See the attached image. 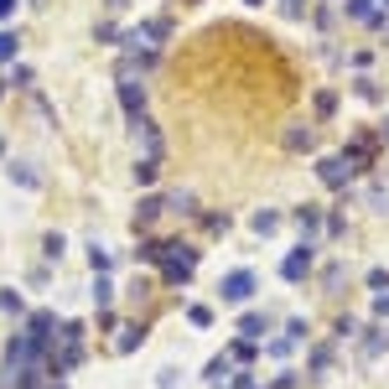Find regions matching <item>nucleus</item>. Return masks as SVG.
<instances>
[{
	"mask_svg": "<svg viewBox=\"0 0 389 389\" xmlns=\"http://www.w3.org/2000/svg\"><path fill=\"white\" fill-rule=\"evenodd\" d=\"M197 260H203V249L182 244V239H166V249H161V280L166 286H187L197 275Z\"/></svg>",
	"mask_w": 389,
	"mask_h": 389,
	"instance_id": "nucleus-1",
	"label": "nucleus"
},
{
	"mask_svg": "<svg viewBox=\"0 0 389 389\" xmlns=\"http://www.w3.org/2000/svg\"><path fill=\"white\" fill-rule=\"evenodd\" d=\"M379 145H384L379 130H353V140L343 145V161L353 166V177H358V171H369L374 161H379Z\"/></svg>",
	"mask_w": 389,
	"mask_h": 389,
	"instance_id": "nucleus-2",
	"label": "nucleus"
},
{
	"mask_svg": "<svg viewBox=\"0 0 389 389\" xmlns=\"http://www.w3.org/2000/svg\"><path fill=\"white\" fill-rule=\"evenodd\" d=\"M260 291V280H254V270H229L218 280V296L229 301V306H249V296Z\"/></svg>",
	"mask_w": 389,
	"mask_h": 389,
	"instance_id": "nucleus-3",
	"label": "nucleus"
},
{
	"mask_svg": "<svg viewBox=\"0 0 389 389\" xmlns=\"http://www.w3.org/2000/svg\"><path fill=\"white\" fill-rule=\"evenodd\" d=\"M312 249H317V244H306V239H301V244L291 249L286 260H280V280H291V286H301V280L312 275Z\"/></svg>",
	"mask_w": 389,
	"mask_h": 389,
	"instance_id": "nucleus-4",
	"label": "nucleus"
},
{
	"mask_svg": "<svg viewBox=\"0 0 389 389\" xmlns=\"http://www.w3.org/2000/svg\"><path fill=\"white\" fill-rule=\"evenodd\" d=\"M171 32H177V21H171V16H166V11H161V16H145V21L136 26V37H140V42H145V47H161V42H166V37H171Z\"/></svg>",
	"mask_w": 389,
	"mask_h": 389,
	"instance_id": "nucleus-5",
	"label": "nucleus"
},
{
	"mask_svg": "<svg viewBox=\"0 0 389 389\" xmlns=\"http://www.w3.org/2000/svg\"><path fill=\"white\" fill-rule=\"evenodd\" d=\"M317 177L327 182V187H338V192H343V187L353 182V166H348L343 156H322V161H317Z\"/></svg>",
	"mask_w": 389,
	"mask_h": 389,
	"instance_id": "nucleus-6",
	"label": "nucleus"
},
{
	"mask_svg": "<svg viewBox=\"0 0 389 389\" xmlns=\"http://www.w3.org/2000/svg\"><path fill=\"white\" fill-rule=\"evenodd\" d=\"M280 145H286L291 156H312V151H317V130H312V125H286Z\"/></svg>",
	"mask_w": 389,
	"mask_h": 389,
	"instance_id": "nucleus-7",
	"label": "nucleus"
},
{
	"mask_svg": "<svg viewBox=\"0 0 389 389\" xmlns=\"http://www.w3.org/2000/svg\"><path fill=\"white\" fill-rule=\"evenodd\" d=\"M130 125H136V145H140L151 161H161V125H156V119H145V114L130 119Z\"/></svg>",
	"mask_w": 389,
	"mask_h": 389,
	"instance_id": "nucleus-8",
	"label": "nucleus"
},
{
	"mask_svg": "<svg viewBox=\"0 0 389 389\" xmlns=\"http://www.w3.org/2000/svg\"><path fill=\"white\" fill-rule=\"evenodd\" d=\"M119 110H125V119L145 114V88L136 84V78H119Z\"/></svg>",
	"mask_w": 389,
	"mask_h": 389,
	"instance_id": "nucleus-9",
	"label": "nucleus"
},
{
	"mask_svg": "<svg viewBox=\"0 0 389 389\" xmlns=\"http://www.w3.org/2000/svg\"><path fill=\"white\" fill-rule=\"evenodd\" d=\"M291 223H296V229H301V239L312 244V239H317V229H322V208H317V203H306V208H296V213H291Z\"/></svg>",
	"mask_w": 389,
	"mask_h": 389,
	"instance_id": "nucleus-10",
	"label": "nucleus"
},
{
	"mask_svg": "<svg viewBox=\"0 0 389 389\" xmlns=\"http://www.w3.org/2000/svg\"><path fill=\"white\" fill-rule=\"evenodd\" d=\"M52 327H58V317H52V312H32V317H26V338H37V343H52Z\"/></svg>",
	"mask_w": 389,
	"mask_h": 389,
	"instance_id": "nucleus-11",
	"label": "nucleus"
},
{
	"mask_svg": "<svg viewBox=\"0 0 389 389\" xmlns=\"http://www.w3.org/2000/svg\"><path fill=\"white\" fill-rule=\"evenodd\" d=\"M161 203H166V213H177V218H197V197L187 192V187H177V192H166Z\"/></svg>",
	"mask_w": 389,
	"mask_h": 389,
	"instance_id": "nucleus-12",
	"label": "nucleus"
},
{
	"mask_svg": "<svg viewBox=\"0 0 389 389\" xmlns=\"http://www.w3.org/2000/svg\"><path fill=\"white\" fill-rule=\"evenodd\" d=\"M140 343H145V327H140V322H125V327H119V338H114V353H136Z\"/></svg>",
	"mask_w": 389,
	"mask_h": 389,
	"instance_id": "nucleus-13",
	"label": "nucleus"
},
{
	"mask_svg": "<svg viewBox=\"0 0 389 389\" xmlns=\"http://www.w3.org/2000/svg\"><path fill=\"white\" fill-rule=\"evenodd\" d=\"M161 213H166V203H161V197H140V208H136V234H140V229H151Z\"/></svg>",
	"mask_w": 389,
	"mask_h": 389,
	"instance_id": "nucleus-14",
	"label": "nucleus"
},
{
	"mask_svg": "<svg viewBox=\"0 0 389 389\" xmlns=\"http://www.w3.org/2000/svg\"><path fill=\"white\" fill-rule=\"evenodd\" d=\"M280 223H286V218H280V213H275V208H260V213H254V218H249V229H254V234H260V239H270V234L280 229Z\"/></svg>",
	"mask_w": 389,
	"mask_h": 389,
	"instance_id": "nucleus-15",
	"label": "nucleus"
},
{
	"mask_svg": "<svg viewBox=\"0 0 389 389\" xmlns=\"http://www.w3.org/2000/svg\"><path fill=\"white\" fill-rule=\"evenodd\" d=\"M161 249H166V239H151V234H145L140 244H136V265H161Z\"/></svg>",
	"mask_w": 389,
	"mask_h": 389,
	"instance_id": "nucleus-16",
	"label": "nucleus"
},
{
	"mask_svg": "<svg viewBox=\"0 0 389 389\" xmlns=\"http://www.w3.org/2000/svg\"><path fill=\"white\" fill-rule=\"evenodd\" d=\"M239 332H244V338H265V332H270V317L265 312H244L239 317Z\"/></svg>",
	"mask_w": 389,
	"mask_h": 389,
	"instance_id": "nucleus-17",
	"label": "nucleus"
},
{
	"mask_svg": "<svg viewBox=\"0 0 389 389\" xmlns=\"http://www.w3.org/2000/svg\"><path fill=\"white\" fill-rule=\"evenodd\" d=\"M312 114H317V119H332V114H338V93H332V88H317V93H312Z\"/></svg>",
	"mask_w": 389,
	"mask_h": 389,
	"instance_id": "nucleus-18",
	"label": "nucleus"
},
{
	"mask_svg": "<svg viewBox=\"0 0 389 389\" xmlns=\"http://www.w3.org/2000/svg\"><path fill=\"white\" fill-rule=\"evenodd\" d=\"M93 306H99V312L114 306V280L110 275H93Z\"/></svg>",
	"mask_w": 389,
	"mask_h": 389,
	"instance_id": "nucleus-19",
	"label": "nucleus"
},
{
	"mask_svg": "<svg viewBox=\"0 0 389 389\" xmlns=\"http://www.w3.org/2000/svg\"><path fill=\"white\" fill-rule=\"evenodd\" d=\"M343 16L348 21H374V16H379V6H374V0H343Z\"/></svg>",
	"mask_w": 389,
	"mask_h": 389,
	"instance_id": "nucleus-20",
	"label": "nucleus"
},
{
	"mask_svg": "<svg viewBox=\"0 0 389 389\" xmlns=\"http://www.w3.org/2000/svg\"><path fill=\"white\" fill-rule=\"evenodd\" d=\"M110 265H114L110 249H104V244H88V270H93V275H110Z\"/></svg>",
	"mask_w": 389,
	"mask_h": 389,
	"instance_id": "nucleus-21",
	"label": "nucleus"
},
{
	"mask_svg": "<svg viewBox=\"0 0 389 389\" xmlns=\"http://www.w3.org/2000/svg\"><path fill=\"white\" fill-rule=\"evenodd\" d=\"M223 374H234V358H229V353H218V358H208V369H203V379H208V384H218V379H223Z\"/></svg>",
	"mask_w": 389,
	"mask_h": 389,
	"instance_id": "nucleus-22",
	"label": "nucleus"
},
{
	"mask_svg": "<svg viewBox=\"0 0 389 389\" xmlns=\"http://www.w3.org/2000/svg\"><path fill=\"white\" fill-rule=\"evenodd\" d=\"M156 177H161V161H151V156H140V161H136V187H151Z\"/></svg>",
	"mask_w": 389,
	"mask_h": 389,
	"instance_id": "nucleus-23",
	"label": "nucleus"
},
{
	"mask_svg": "<svg viewBox=\"0 0 389 389\" xmlns=\"http://www.w3.org/2000/svg\"><path fill=\"white\" fill-rule=\"evenodd\" d=\"M384 348H389V332H384V327H369V338H364V358H379Z\"/></svg>",
	"mask_w": 389,
	"mask_h": 389,
	"instance_id": "nucleus-24",
	"label": "nucleus"
},
{
	"mask_svg": "<svg viewBox=\"0 0 389 389\" xmlns=\"http://www.w3.org/2000/svg\"><path fill=\"white\" fill-rule=\"evenodd\" d=\"M11 182H21V187H32V192H37V187H42V171H32L26 161H16V166H11Z\"/></svg>",
	"mask_w": 389,
	"mask_h": 389,
	"instance_id": "nucleus-25",
	"label": "nucleus"
},
{
	"mask_svg": "<svg viewBox=\"0 0 389 389\" xmlns=\"http://www.w3.org/2000/svg\"><path fill=\"white\" fill-rule=\"evenodd\" d=\"M119 37H125V32H119L114 21H99V26H93V42H104V47H119Z\"/></svg>",
	"mask_w": 389,
	"mask_h": 389,
	"instance_id": "nucleus-26",
	"label": "nucleus"
},
{
	"mask_svg": "<svg viewBox=\"0 0 389 389\" xmlns=\"http://www.w3.org/2000/svg\"><path fill=\"white\" fill-rule=\"evenodd\" d=\"M0 312H6V317H21V312H26L21 291H6V286H0Z\"/></svg>",
	"mask_w": 389,
	"mask_h": 389,
	"instance_id": "nucleus-27",
	"label": "nucleus"
},
{
	"mask_svg": "<svg viewBox=\"0 0 389 389\" xmlns=\"http://www.w3.org/2000/svg\"><path fill=\"white\" fill-rule=\"evenodd\" d=\"M332 358H338V353H332V343H317V348H312V369H317V374H327Z\"/></svg>",
	"mask_w": 389,
	"mask_h": 389,
	"instance_id": "nucleus-28",
	"label": "nucleus"
},
{
	"mask_svg": "<svg viewBox=\"0 0 389 389\" xmlns=\"http://www.w3.org/2000/svg\"><path fill=\"white\" fill-rule=\"evenodd\" d=\"M229 358H234V364H254V338H239V343H229Z\"/></svg>",
	"mask_w": 389,
	"mask_h": 389,
	"instance_id": "nucleus-29",
	"label": "nucleus"
},
{
	"mask_svg": "<svg viewBox=\"0 0 389 389\" xmlns=\"http://www.w3.org/2000/svg\"><path fill=\"white\" fill-rule=\"evenodd\" d=\"M306 11H312V0H280V16L286 21H306Z\"/></svg>",
	"mask_w": 389,
	"mask_h": 389,
	"instance_id": "nucleus-30",
	"label": "nucleus"
},
{
	"mask_svg": "<svg viewBox=\"0 0 389 389\" xmlns=\"http://www.w3.org/2000/svg\"><path fill=\"white\" fill-rule=\"evenodd\" d=\"M353 93H358V99H369V104H374V99H379V84H374L369 73H358V78H353Z\"/></svg>",
	"mask_w": 389,
	"mask_h": 389,
	"instance_id": "nucleus-31",
	"label": "nucleus"
},
{
	"mask_svg": "<svg viewBox=\"0 0 389 389\" xmlns=\"http://www.w3.org/2000/svg\"><path fill=\"white\" fill-rule=\"evenodd\" d=\"M16 47H21L16 32H0V62H16Z\"/></svg>",
	"mask_w": 389,
	"mask_h": 389,
	"instance_id": "nucleus-32",
	"label": "nucleus"
},
{
	"mask_svg": "<svg viewBox=\"0 0 389 389\" xmlns=\"http://www.w3.org/2000/svg\"><path fill=\"white\" fill-rule=\"evenodd\" d=\"M62 249H68V239H62V234H47V239H42V254H47V260H62Z\"/></svg>",
	"mask_w": 389,
	"mask_h": 389,
	"instance_id": "nucleus-33",
	"label": "nucleus"
},
{
	"mask_svg": "<svg viewBox=\"0 0 389 389\" xmlns=\"http://www.w3.org/2000/svg\"><path fill=\"white\" fill-rule=\"evenodd\" d=\"M203 229L208 234H229V213H203Z\"/></svg>",
	"mask_w": 389,
	"mask_h": 389,
	"instance_id": "nucleus-34",
	"label": "nucleus"
},
{
	"mask_svg": "<svg viewBox=\"0 0 389 389\" xmlns=\"http://www.w3.org/2000/svg\"><path fill=\"white\" fill-rule=\"evenodd\" d=\"M343 275H348V265H327V270H322V286L338 291V286H343Z\"/></svg>",
	"mask_w": 389,
	"mask_h": 389,
	"instance_id": "nucleus-35",
	"label": "nucleus"
},
{
	"mask_svg": "<svg viewBox=\"0 0 389 389\" xmlns=\"http://www.w3.org/2000/svg\"><path fill=\"white\" fill-rule=\"evenodd\" d=\"M187 322L192 327H213V306H187Z\"/></svg>",
	"mask_w": 389,
	"mask_h": 389,
	"instance_id": "nucleus-36",
	"label": "nucleus"
},
{
	"mask_svg": "<svg viewBox=\"0 0 389 389\" xmlns=\"http://www.w3.org/2000/svg\"><path fill=\"white\" fill-rule=\"evenodd\" d=\"M306 332H312V327H306V317H291V322H286V338H291V343H306Z\"/></svg>",
	"mask_w": 389,
	"mask_h": 389,
	"instance_id": "nucleus-37",
	"label": "nucleus"
},
{
	"mask_svg": "<svg viewBox=\"0 0 389 389\" xmlns=\"http://www.w3.org/2000/svg\"><path fill=\"white\" fill-rule=\"evenodd\" d=\"M338 343H348V338H358V322L353 317H338V332H332Z\"/></svg>",
	"mask_w": 389,
	"mask_h": 389,
	"instance_id": "nucleus-38",
	"label": "nucleus"
},
{
	"mask_svg": "<svg viewBox=\"0 0 389 389\" xmlns=\"http://www.w3.org/2000/svg\"><path fill=\"white\" fill-rule=\"evenodd\" d=\"M369 208L374 213H389V192H384V187H369Z\"/></svg>",
	"mask_w": 389,
	"mask_h": 389,
	"instance_id": "nucleus-39",
	"label": "nucleus"
},
{
	"mask_svg": "<svg viewBox=\"0 0 389 389\" xmlns=\"http://www.w3.org/2000/svg\"><path fill=\"white\" fill-rule=\"evenodd\" d=\"M125 296H130V301H145V296H151V280H140V275H136V280H130V291H125Z\"/></svg>",
	"mask_w": 389,
	"mask_h": 389,
	"instance_id": "nucleus-40",
	"label": "nucleus"
},
{
	"mask_svg": "<svg viewBox=\"0 0 389 389\" xmlns=\"http://www.w3.org/2000/svg\"><path fill=\"white\" fill-rule=\"evenodd\" d=\"M348 234V223H343V213H327V239H343Z\"/></svg>",
	"mask_w": 389,
	"mask_h": 389,
	"instance_id": "nucleus-41",
	"label": "nucleus"
},
{
	"mask_svg": "<svg viewBox=\"0 0 389 389\" xmlns=\"http://www.w3.org/2000/svg\"><path fill=\"white\" fill-rule=\"evenodd\" d=\"M389 286V270H384V265H374V270H369V291H384Z\"/></svg>",
	"mask_w": 389,
	"mask_h": 389,
	"instance_id": "nucleus-42",
	"label": "nucleus"
},
{
	"mask_svg": "<svg viewBox=\"0 0 389 389\" xmlns=\"http://www.w3.org/2000/svg\"><path fill=\"white\" fill-rule=\"evenodd\" d=\"M291 348H296V343H291V338H275V343H270V358H286V353H291Z\"/></svg>",
	"mask_w": 389,
	"mask_h": 389,
	"instance_id": "nucleus-43",
	"label": "nucleus"
},
{
	"mask_svg": "<svg viewBox=\"0 0 389 389\" xmlns=\"http://www.w3.org/2000/svg\"><path fill=\"white\" fill-rule=\"evenodd\" d=\"M379 140L389 145V119H379Z\"/></svg>",
	"mask_w": 389,
	"mask_h": 389,
	"instance_id": "nucleus-44",
	"label": "nucleus"
},
{
	"mask_svg": "<svg viewBox=\"0 0 389 389\" xmlns=\"http://www.w3.org/2000/svg\"><path fill=\"white\" fill-rule=\"evenodd\" d=\"M11 11H16V0H0V16H11Z\"/></svg>",
	"mask_w": 389,
	"mask_h": 389,
	"instance_id": "nucleus-45",
	"label": "nucleus"
},
{
	"mask_svg": "<svg viewBox=\"0 0 389 389\" xmlns=\"http://www.w3.org/2000/svg\"><path fill=\"white\" fill-rule=\"evenodd\" d=\"M104 6H110V11H125V6H130V0H104Z\"/></svg>",
	"mask_w": 389,
	"mask_h": 389,
	"instance_id": "nucleus-46",
	"label": "nucleus"
},
{
	"mask_svg": "<svg viewBox=\"0 0 389 389\" xmlns=\"http://www.w3.org/2000/svg\"><path fill=\"white\" fill-rule=\"evenodd\" d=\"M244 6H265V0H244Z\"/></svg>",
	"mask_w": 389,
	"mask_h": 389,
	"instance_id": "nucleus-47",
	"label": "nucleus"
},
{
	"mask_svg": "<svg viewBox=\"0 0 389 389\" xmlns=\"http://www.w3.org/2000/svg\"><path fill=\"white\" fill-rule=\"evenodd\" d=\"M0 156H6V140H0Z\"/></svg>",
	"mask_w": 389,
	"mask_h": 389,
	"instance_id": "nucleus-48",
	"label": "nucleus"
},
{
	"mask_svg": "<svg viewBox=\"0 0 389 389\" xmlns=\"http://www.w3.org/2000/svg\"><path fill=\"white\" fill-rule=\"evenodd\" d=\"M32 6H47V0H32Z\"/></svg>",
	"mask_w": 389,
	"mask_h": 389,
	"instance_id": "nucleus-49",
	"label": "nucleus"
},
{
	"mask_svg": "<svg viewBox=\"0 0 389 389\" xmlns=\"http://www.w3.org/2000/svg\"><path fill=\"white\" fill-rule=\"evenodd\" d=\"M182 6H197V0H182Z\"/></svg>",
	"mask_w": 389,
	"mask_h": 389,
	"instance_id": "nucleus-50",
	"label": "nucleus"
},
{
	"mask_svg": "<svg viewBox=\"0 0 389 389\" xmlns=\"http://www.w3.org/2000/svg\"><path fill=\"white\" fill-rule=\"evenodd\" d=\"M58 389H62V384H58Z\"/></svg>",
	"mask_w": 389,
	"mask_h": 389,
	"instance_id": "nucleus-51",
	"label": "nucleus"
}]
</instances>
